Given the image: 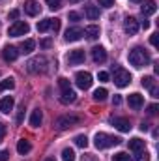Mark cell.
I'll list each match as a JSON object with an SVG mask.
<instances>
[{
  "label": "cell",
  "mask_w": 159,
  "mask_h": 161,
  "mask_svg": "<svg viewBox=\"0 0 159 161\" xmlns=\"http://www.w3.org/2000/svg\"><path fill=\"white\" fill-rule=\"evenodd\" d=\"M25 11H26L30 17H36V15L41 11V8H40V4H38L36 0H26V2H25Z\"/></svg>",
  "instance_id": "cell-13"
},
{
  "label": "cell",
  "mask_w": 159,
  "mask_h": 161,
  "mask_svg": "<svg viewBox=\"0 0 159 161\" xmlns=\"http://www.w3.org/2000/svg\"><path fill=\"white\" fill-rule=\"evenodd\" d=\"M11 109H13V97H11V96H6V97L0 101V111H2L4 114H9Z\"/></svg>",
  "instance_id": "cell-20"
},
{
  "label": "cell",
  "mask_w": 159,
  "mask_h": 161,
  "mask_svg": "<svg viewBox=\"0 0 159 161\" xmlns=\"http://www.w3.org/2000/svg\"><path fill=\"white\" fill-rule=\"evenodd\" d=\"M75 144L80 146V148H86V146H88V139H86V135H77V137H75Z\"/></svg>",
  "instance_id": "cell-30"
},
{
  "label": "cell",
  "mask_w": 159,
  "mask_h": 161,
  "mask_svg": "<svg viewBox=\"0 0 159 161\" xmlns=\"http://www.w3.org/2000/svg\"><path fill=\"white\" fill-rule=\"evenodd\" d=\"M38 30L40 32H47V30H51V19H43L38 23Z\"/></svg>",
  "instance_id": "cell-29"
},
{
  "label": "cell",
  "mask_w": 159,
  "mask_h": 161,
  "mask_svg": "<svg viewBox=\"0 0 159 161\" xmlns=\"http://www.w3.org/2000/svg\"><path fill=\"white\" fill-rule=\"evenodd\" d=\"M17 17H19V9H11V11H9V19H13V21H15Z\"/></svg>",
  "instance_id": "cell-41"
},
{
  "label": "cell",
  "mask_w": 159,
  "mask_h": 161,
  "mask_svg": "<svg viewBox=\"0 0 159 161\" xmlns=\"http://www.w3.org/2000/svg\"><path fill=\"white\" fill-rule=\"evenodd\" d=\"M17 56H19L17 47L8 45V47H4V49H2V58H4L6 62H15V60H17Z\"/></svg>",
  "instance_id": "cell-9"
},
{
  "label": "cell",
  "mask_w": 159,
  "mask_h": 161,
  "mask_svg": "<svg viewBox=\"0 0 159 161\" xmlns=\"http://www.w3.org/2000/svg\"><path fill=\"white\" fill-rule=\"evenodd\" d=\"M142 86L148 88L154 97H157L159 92H157V86H156V79H154V77H144V79H142Z\"/></svg>",
  "instance_id": "cell-16"
},
{
  "label": "cell",
  "mask_w": 159,
  "mask_h": 161,
  "mask_svg": "<svg viewBox=\"0 0 159 161\" xmlns=\"http://www.w3.org/2000/svg\"><path fill=\"white\" fill-rule=\"evenodd\" d=\"M28 30H30L28 23H25V21H15V23L9 26L8 34H9V36H13V38H19V36H25V34H28Z\"/></svg>",
  "instance_id": "cell-4"
},
{
  "label": "cell",
  "mask_w": 159,
  "mask_h": 161,
  "mask_svg": "<svg viewBox=\"0 0 159 161\" xmlns=\"http://www.w3.org/2000/svg\"><path fill=\"white\" fill-rule=\"evenodd\" d=\"M68 62H69L71 66L82 64V62H84V51H82V49H75V51H71V53L68 54Z\"/></svg>",
  "instance_id": "cell-10"
},
{
  "label": "cell",
  "mask_w": 159,
  "mask_h": 161,
  "mask_svg": "<svg viewBox=\"0 0 159 161\" xmlns=\"http://www.w3.org/2000/svg\"><path fill=\"white\" fill-rule=\"evenodd\" d=\"M129 62H131V66H135V68L148 66V64H150V54H148L144 49L135 47V49L129 51Z\"/></svg>",
  "instance_id": "cell-2"
},
{
  "label": "cell",
  "mask_w": 159,
  "mask_h": 161,
  "mask_svg": "<svg viewBox=\"0 0 159 161\" xmlns=\"http://www.w3.org/2000/svg\"><path fill=\"white\" fill-rule=\"evenodd\" d=\"M45 161H54V159H52V158H49V159H45Z\"/></svg>",
  "instance_id": "cell-49"
},
{
  "label": "cell",
  "mask_w": 159,
  "mask_h": 161,
  "mask_svg": "<svg viewBox=\"0 0 159 161\" xmlns=\"http://www.w3.org/2000/svg\"><path fill=\"white\" fill-rule=\"evenodd\" d=\"M129 82H131L129 71H125L123 68H116V69H114V84H116L118 88H123V86H127Z\"/></svg>",
  "instance_id": "cell-5"
},
{
  "label": "cell",
  "mask_w": 159,
  "mask_h": 161,
  "mask_svg": "<svg viewBox=\"0 0 159 161\" xmlns=\"http://www.w3.org/2000/svg\"><path fill=\"white\" fill-rule=\"evenodd\" d=\"M127 103H129L131 109H140V107L144 105V97H142L140 94H131V96L127 97Z\"/></svg>",
  "instance_id": "cell-15"
},
{
  "label": "cell",
  "mask_w": 159,
  "mask_h": 161,
  "mask_svg": "<svg viewBox=\"0 0 159 161\" xmlns=\"http://www.w3.org/2000/svg\"><path fill=\"white\" fill-rule=\"evenodd\" d=\"M13 86H15V80L9 77V79H6V80L0 82V92H4V90H11Z\"/></svg>",
  "instance_id": "cell-28"
},
{
  "label": "cell",
  "mask_w": 159,
  "mask_h": 161,
  "mask_svg": "<svg viewBox=\"0 0 159 161\" xmlns=\"http://www.w3.org/2000/svg\"><path fill=\"white\" fill-rule=\"evenodd\" d=\"M123 30H125L127 36H135V34L139 32V21H137L135 17H127V19L123 21Z\"/></svg>",
  "instance_id": "cell-8"
},
{
  "label": "cell",
  "mask_w": 159,
  "mask_h": 161,
  "mask_svg": "<svg viewBox=\"0 0 159 161\" xmlns=\"http://www.w3.org/2000/svg\"><path fill=\"white\" fill-rule=\"evenodd\" d=\"M112 124H114V127L120 129V131H123V133H127L129 129H131V124L127 118H112Z\"/></svg>",
  "instance_id": "cell-19"
},
{
  "label": "cell",
  "mask_w": 159,
  "mask_h": 161,
  "mask_svg": "<svg viewBox=\"0 0 159 161\" xmlns=\"http://www.w3.org/2000/svg\"><path fill=\"white\" fill-rule=\"evenodd\" d=\"M62 159L64 161H75V152L71 148H64L62 150Z\"/></svg>",
  "instance_id": "cell-27"
},
{
  "label": "cell",
  "mask_w": 159,
  "mask_h": 161,
  "mask_svg": "<svg viewBox=\"0 0 159 161\" xmlns=\"http://www.w3.org/2000/svg\"><path fill=\"white\" fill-rule=\"evenodd\" d=\"M122 142L120 137H114V135H109V133H96L94 137V144L97 150H105V148H111V146H116Z\"/></svg>",
  "instance_id": "cell-1"
},
{
  "label": "cell",
  "mask_w": 159,
  "mask_h": 161,
  "mask_svg": "<svg viewBox=\"0 0 159 161\" xmlns=\"http://www.w3.org/2000/svg\"><path fill=\"white\" fill-rule=\"evenodd\" d=\"M9 159V152H8V150H2V152H0V161H8Z\"/></svg>",
  "instance_id": "cell-39"
},
{
  "label": "cell",
  "mask_w": 159,
  "mask_h": 161,
  "mask_svg": "<svg viewBox=\"0 0 159 161\" xmlns=\"http://www.w3.org/2000/svg\"><path fill=\"white\" fill-rule=\"evenodd\" d=\"M79 118L77 116H69V114H66V116H60V118H56L54 122V127L56 129H60V131H64V129H68V127H71V125H75V124H79Z\"/></svg>",
  "instance_id": "cell-6"
},
{
  "label": "cell",
  "mask_w": 159,
  "mask_h": 161,
  "mask_svg": "<svg viewBox=\"0 0 159 161\" xmlns=\"http://www.w3.org/2000/svg\"><path fill=\"white\" fill-rule=\"evenodd\" d=\"M150 43H152L154 47H157V34H152V38H150Z\"/></svg>",
  "instance_id": "cell-44"
},
{
  "label": "cell",
  "mask_w": 159,
  "mask_h": 161,
  "mask_svg": "<svg viewBox=\"0 0 159 161\" xmlns=\"http://www.w3.org/2000/svg\"><path fill=\"white\" fill-rule=\"evenodd\" d=\"M129 150H133V152L144 150V141H140V139H131V141H129Z\"/></svg>",
  "instance_id": "cell-24"
},
{
  "label": "cell",
  "mask_w": 159,
  "mask_h": 161,
  "mask_svg": "<svg viewBox=\"0 0 159 161\" xmlns=\"http://www.w3.org/2000/svg\"><path fill=\"white\" fill-rule=\"evenodd\" d=\"M58 84H60V88H62V90H66V88H71V86H69V80L64 79V77H62V79H58Z\"/></svg>",
  "instance_id": "cell-36"
},
{
  "label": "cell",
  "mask_w": 159,
  "mask_h": 161,
  "mask_svg": "<svg viewBox=\"0 0 159 161\" xmlns=\"http://www.w3.org/2000/svg\"><path fill=\"white\" fill-rule=\"evenodd\" d=\"M142 28H144V30L150 28V23H148V21H142Z\"/></svg>",
  "instance_id": "cell-47"
},
{
  "label": "cell",
  "mask_w": 159,
  "mask_h": 161,
  "mask_svg": "<svg viewBox=\"0 0 159 161\" xmlns=\"http://www.w3.org/2000/svg\"><path fill=\"white\" fill-rule=\"evenodd\" d=\"M131 2H140V0H131Z\"/></svg>",
  "instance_id": "cell-50"
},
{
  "label": "cell",
  "mask_w": 159,
  "mask_h": 161,
  "mask_svg": "<svg viewBox=\"0 0 159 161\" xmlns=\"http://www.w3.org/2000/svg\"><path fill=\"white\" fill-rule=\"evenodd\" d=\"M99 80H101V82L109 80V73H107V71H101V73H99Z\"/></svg>",
  "instance_id": "cell-40"
},
{
  "label": "cell",
  "mask_w": 159,
  "mask_h": 161,
  "mask_svg": "<svg viewBox=\"0 0 159 161\" xmlns=\"http://www.w3.org/2000/svg\"><path fill=\"white\" fill-rule=\"evenodd\" d=\"M47 64H49V60L45 56H36V58L28 60L26 68H28L30 73H45L47 71Z\"/></svg>",
  "instance_id": "cell-3"
},
{
  "label": "cell",
  "mask_w": 159,
  "mask_h": 161,
  "mask_svg": "<svg viewBox=\"0 0 159 161\" xmlns=\"http://www.w3.org/2000/svg\"><path fill=\"white\" fill-rule=\"evenodd\" d=\"M107 96H109V92H107L105 88H97V90L94 92V99H96V101H105Z\"/></svg>",
  "instance_id": "cell-26"
},
{
  "label": "cell",
  "mask_w": 159,
  "mask_h": 161,
  "mask_svg": "<svg viewBox=\"0 0 159 161\" xmlns=\"http://www.w3.org/2000/svg\"><path fill=\"white\" fill-rule=\"evenodd\" d=\"M41 47H45V49H47V47H51V40H43V41H41Z\"/></svg>",
  "instance_id": "cell-46"
},
{
  "label": "cell",
  "mask_w": 159,
  "mask_h": 161,
  "mask_svg": "<svg viewBox=\"0 0 159 161\" xmlns=\"http://www.w3.org/2000/svg\"><path fill=\"white\" fill-rule=\"evenodd\" d=\"M69 19H71V21H79L80 15L77 13V11H71V13H69Z\"/></svg>",
  "instance_id": "cell-43"
},
{
  "label": "cell",
  "mask_w": 159,
  "mask_h": 161,
  "mask_svg": "<svg viewBox=\"0 0 159 161\" xmlns=\"http://www.w3.org/2000/svg\"><path fill=\"white\" fill-rule=\"evenodd\" d=\"M129 154H125V152H118V154H114L112 156V161H129Z\"/></svg>",
  "instance_id": "cell-31"
},
{
  "label": "cell",
  "mask_w": 159,
  "mask_h": 161,
  "mask_svg": "<svg viewBox=\"0 0 159 161\" xmlns=\"http://www.w3.org/2000/svg\"><path fill=\"white\" fill-rule=\"evenodd\" d=\"M82 38V28L79 26H71L66 30V41H79Z\"/></svg>",
  "instance_id": "cell-12"
},
{
  "label": "cell",
  "mask_w": 159,
  "mask_h": 161,
  "mask_svg": "<svg viewBox=\"0 0 159 161\" xmlns=\"http://www.w3.org/2000/svg\"><path fill=\"white\" fill-rule=\"evenodd\" d=\"M77 99V94L71 90V88H66V90H62V96H60V101L64 103V105H69V103H73Z\"/></svg>",
  "instance_id": "cell-14"
},
{
  "label": "cell",
  "mask_w": 159,
  "mask_h": 161,
  "mask_svg": "<svg viewBox=\"0 0 159 161\" xmlns=\"http://www.w3.org/2000/svg\"><path fill=\"white\" fill-rule=\"evenodd\" d=\"M23 120H25V105L19 107V113H17V124H23Z\"/></svg>",
  "instance_id": "cell-35"
},
{
  "label": "cell",
  "mask_w": 159,
  "mask_h": 161,
  "mask_svg": "<svg viewBox=\"0 0 159 161\" xmlns=\"http://www.w3.org/2000/svg\"><path fill=\"white\" fill-rule=\"evenodd\" d=\"M34 47H36V41L34 40H26L21 43V51L19 53H25V54H28V53H32L34 51Z\"/></svg>",
  "instance_id": "cell-23"
},
{
  "label": "cell",
  "mask_w": 159,
  "mask_h": 161,
  "mask_svg": "<svg viewBox=\"0 0 159 161\" xmlns=\"http://www.w3.org/2000/svg\"><path fill=\"white\" fill-rule=\"evenodd\" d=\"M92 58H94V62L96 64H103L105 60H107V51L99 45V47H94L92 49Z\"/></svg>",
  "instance_id": "cell-11"
},
{
  "label": "cell",
  "mask_w": 159,
  "mask_h": 161,
  "mask_svg": "<svg viewBox=\"0 0 159 161\" xmlns=\"http://www.w3.org/2000/svg\"><path fill=\"white\" fill-rule=\"evenodd\" d=\"M69 2H71V4H77V2H80V0H69Z\"/></svg>",
  "instance_id": "cell-48"
},
{
  "label": "cell",
  "mask_w": 159,
  "mask_h": 161,
  "mask_svg": "<svg viewBox=\"0 0 159 161\" xmlns=\"http://www.w3.org/2000/svg\"><path fill=\"white\" fill-rule=\"evenodd\" d=\"M75 82H77V86H79L80 90H88L92 86V75L88 71H79L75 75Z\"/></svg>",
  "instance_id": "cell-7"
},
{
  "label": "cell",
  "mask_w": 159,
  "mask_h": 161,
  "mask_svg": "<svg viewBox=\"0 0 159 161\" xmlns=\"http://www.w3.org/2000/svg\"><path fill=\"white\" fill-rule=\"evenodd\" d=\"M82 36H86L88 40H97V38H99V26H96V25L86 26V28L82 30Z\"/></svg>",
  "instance_id": "cell-18"
},
{
  "label": "cell",
  "mask_w": 159,
  "mask_h": 161,
  "mask_svg": "<svg viewBox=\"0 0 159 161\" xmlns=\"http://www.w3.org/2000/svg\"><path fill=\"white\" fill-rule=\"evenodd\" d=\"M156 113H157V105L154 103V105H150V107H148V114H156Z\"/></svg>",
  "instance_id": "cell-42"
},
{
  "label": "cell",
  "mask_w": 159,
  "mask_h": 161,
  "mask_svg": "<svg viewBox=\"0 0 159 161\" xmlns=\"http://www.w3.org/2000/svg\"><path fill=\"white\" fill-rule=\"evenodd\" d=\"M41 122H43V113H41L40 109H34L32 111V116H30V125L32 127H40Z\"/></svg>",
  "instance_id": "cell-22"
},
{
  "label": "cell",
  "mask_w": 159,
  "mask_h": 161,
  "mask_svg": "<svg viewBox=\"0 0 159 161\" xmlns=\"http://www.w3.org/2000/svg\"><path fill=\"white\" fill-rule=\"evenodd\" d=\"M86 17H88L90 21L97 19V17H99V8H96V6H88V8H86Z\"/></svg>",
  "instance_id": "cell-25"
},
{
  "label": "cell",
  "mask_w": 159,
  "mask_h": 161,
  "mask_svg": "<svg viewBox=\"0 0 159 161\" xmlns=\"http://www.w3.org/2000/svg\"><path fill=\"white\" fill-rule=\"evenodd\" d=\"M45 2H47V6H49L51 9H58L60 4H62V0H45Z\"/></svg>",
  "instance_id": "cell-33"
},
{
  "label": "cell",
  "mask_w": 159,
  "mask_h": 161,
  "mask_svg": "<svg viewBox=\"0 0 159 161\" xmlns=\"http://www.w3.org/2000/svg\"><path fill=\"white\" fill-rule=\"evenodd\" d=\"M99 6H103V8H111V6H114V0H99Z\"/></svg>",
  "instance_id": "cell-38"
},
{
  "label": "cell",
  "mask_w": 159,
  "mask_h": 161,
  "mask_svg": "<svg viewBox=\"0 0 159 161\" xmlns=\"http://www.w3.org/2000/svg\"><path fill=\"white\" fill-rule=\"evenodd\" d=\"M148 159H150V156H148V152H144V150L137 152V156L133 158V161H148Z\"/></svg>",
  "instance_id": "cell-32"
},
{
  "label": "cell",
  "mask_w": 159,
  "mask_h": 161,
  "mask_svg": "<svg viewBox=\"0 0 159 161\" xmlns=\"http://www.w3.org/2000/svg\"><path fill=\"white\" fill-rule=\"evenodd\" d=\"M30 150H32V144H30V141H26V139H21V141L17 142V152H19L21 156H26Z\"/></svg>",
  "instance_id": "cell-21"
},
{
  "label": "cell",
  "mask_w": 159,
  "mask_h": 161,
  "mask_svg": "<svg viewBox=\"0 0 159 161\" xmlns=\"http://www.w3.org/2000/svg\"><path fill=\"white\" fill-rule=\"evenodd\" d=\"M51 30L58 32L60 30V19H51Z\"/></svg>",
  "instance_id": "cell-34"
},
{
  "label": "cell",
  "mask_w": 159,
  "mask_h": 161,
  "mask_svg": "<svg viewBox=\"0 0 159 161\" xmlns=\"http://www.w3.org/2000/svg\"><path fill=\"white\" fill-rule=\"evenodd\" d=\"M120 103H122V97L120 96H114L112 97V105H120Z\"/></svg>",
  "instance_id": "cell-45"
},
{
  "label": "cell",
  "mask_w": 159,
  "mask_h": 161,
  "mask_svg": "<svg viewBox=\"0 0 159 161\" xmlns=\"http://www.w3.org/2000/svg\"><path fill=\"white\" fill-rule=\"evenodd\" d=\"M140 11H142V15H154V13L157 11V4H156L154 0H146V2L142 4Z\"/></svg>",
  "instance_id": "cell-17"
},
{
  "label": "cell",
  "mask_w": 159,
  "mask_h": 161,
  "mask_svg": "<svg viewBox=\"0 0 159 161\" xmlns=\"http://www.w3.org/2000/svg\"><path fill=\"white\" fill-rule=\"evenodd\" d=\"M6 131H8L6 124H4V122H0V142H2V141H4V137H6Z\"/></svg>",
  "instance_id": "cell-37"
}]
</instances>
